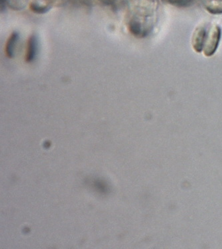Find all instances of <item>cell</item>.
Returning <instances> with one entry per match:
<instances>
[{"label": "cell", "instance_id": "cell-2", "mask_svg": "<svg viewBox=\"0 0 222 249\" xmlns=\"http://www.w3.org/2000/svg\"><path fill=\"white\" fill-rule=\"evenodd\" d=\"M206 33L207 30L205 28L204 25L198 27V28L195 30L192 39V47L196 52L199 53L202 52Z\"/></svg>", "mask_w": 222, "mask_h": 249}, {"label": "cell", "instance_id": "cell-5", "mask_svg": "<svg viewBox=\"0 0 222 249\" xmlns=\"http://www.w3.org/2000/svg\"><path fill=\"white\" fill-rule=\"evenodd\" d=\"M207 10H210L211 12L221 13L222 12V3H210L207 6Z\"/></svg>", "mask_w": 222, "mask_h": 249}, {"label": "cell", "instance_id": "cell-1", "mask_svg": "<svg viewBox=\"0 0 222 249\" xmlns=\"http://www.w3.org/2000/svg\"><path fill=\"white\" fill-rule=\"evenodd\" d=\"M222 31L218 25H213L205 35L202 52L207 57L212 56L217 50L221 38Z\"/></svg>", "mask_w": 222, "mask_h": 249}, {"label": "cell", "instance_id": "cell-3", "mask_svg": "<svg viewBox=\"0 0 222 249\" xmlns=\"http://www.w3.org/2000/svg\"><path fill=\"white\" fill-rule=\"evenodd\" d=\"M36 44L35 39L34 37H32L29 39L28 50H27L26 61H31L34 59L35 55Z\"/></svg>", "mask_w": 222, "mask_h": 249}, {"label": "cell", "instance_id": "cell-4", "mask_svg": "<svg viewBox=\"0 0 222 249\" xmlns=\"http://www.w3.org/2000/svg\"><path fill=\"white\" fill-rule=\"evenodd\" d=\"M18 35L13 34L6 45V53L9 57H12L13 56V50H14V45L15 44L16 40H17Z\"/></svg>", "mask_w": 222, "mask_h": 249}]
</instances>
